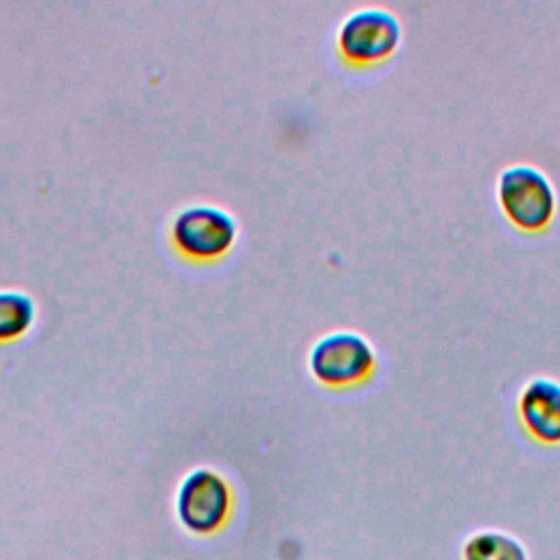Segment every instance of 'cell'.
I'll return each instance as SVG.
<instances>
[{"label": "cell", "instance_id": "obj_6", "mask_svg": "<svg viewBox=\"0 0 560 560\" xmlns=\"http://www.w3.org/2000/svg\"><path fill=\"white\" fill-rule=\"evenodd\" d=\"M525 429L545 444H560V383L551 378L529 381L518 398Z\"/></svg>", "mask_w": 560, "mask_h": 560}, {"label": "cell", "instance_id": "obj_4", "mask_svg": "<svg viewBox=\"0 0 560 560\" xmlns=\"http://www.w3.org/2000/svg\"><path fill=\"white\" fill-rule=\"evenodd\" d=\"M400 24L385 9H361L350 13L339 28V50L346 59L370 63L392 55L400 42Z\"/></svg>", "mask_w": 560, "mask_h": 560}, {"label": "cell", "instance_id": "obj_7", "mask_svg": "<svg viewBox=\"0 0 560 560\" xmlns=\"http://www.w3.org/2000/svg\"><path fill=\"white\" fill-rule=\"evenodd\" d=\"M464 560H527V551L503 532H479L466 540Z\"/></svg>", "mask_w": 560, "mask_h": 560}, {"label": "cell", "instance_id": "obj_2", "mask_svg": "<svg viewBox=\"0 0 560 560\" xmlns=\"http://www.w3.org/2000/svg\"><path fill=\"white\" fill-rule=\"evenodd\" d=\"M230 510L232 492L219 472L197 468L179 483L177 516L188 532L206 536L221 529L230 516Z\"/></svg>", "mask_w": 560, "mask_h": 560}, {"label": "cell", "instance_id": "obj_5", "mask_svg": "<svg viewBox=\"0 0 560 560\" xmlns=\"http://www.w3.org/2000/svg\"><path fill=\"white\" fill-rule=\"evenodd\" d=\"M236 238L234 219L214 206H190L173 221L175 245L192 258H217Z\"/></svg>", "mask_w": 560, "mask_h": 560}, {"label": "cell", "instance_id": "obj_3", "mask_svg": "<svg viewBox=\"0 0 560 560\" xmlns=\"http://www.w3.org/2000/svg\"><path fill=\"white\" fill-rule=\"evenodd\" d=\"M308 365L313 376L324 385H350L372 372L374 350L359 332L337 330L315 341Z\"/></svg>", "mask_w": 560, "mask_h": 560}, {"label": "cell", "instance_id": "obj_1", "mask_svg": "<svg viewBox=\"0 0 560 560\" xmlns=\"http://www.w3.org/2000/svg\"><path fill=\"white\" fill-rule=\"evenodd\" d=\"M503 212L523 230L545 228L556 210V192L547 175L527 164L508 166L497 182Z\"/></svg>", "mask_w": 560, "mask_h": 560}, {"label": "cell", "instance_id": "obj_8", "mask_svg": "<svg viewBox=\"0 0 560 560\" xmlns=\"http://www.w3.org/2000/svg\"><path fill=\"white\" fill-rule=\"evenodd\" d=\"M35 319V304L22 291H0V341L20 337Z\"/></svg>", "mask_w": 560, "mask_h": 560}]
</instances>
